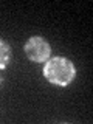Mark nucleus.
Returning a JSON list of instances; mask_svg holds the SVG:
<instances>
[{
	"label": "nucleus",
	"mask_w": 93,
	"mask_h": 124,
	"mask_svg": "<svg viewBox=\"0 0 93 124\" xmlns=\"http://www.w3.org/2000/svg\"><path fill=\"white\" fill-rule=\"evenodd\" d=\"M44 76L51 84L59 85V87H65L75 79L76 68L70 59L57 56V57H51V59L46 61L44 67Z\"/></svg>",
	"instance_id": "1"
},
{
	"label": "nucleus",
	"mask_w": 93,
	"mask_h": 124,
	"mask_svg": "<svg viewBox=\"0 0 93 124\" xmlns=\"http://www.w3.org/2000/svg\"><path fill=\"white\" fill-rule=\"evenodd\" d=\"M25 54L33 62H46L51 54V46L44 37L31 36L25 44Z\"/></svg>",
	"instance_id": "2"
},
{
	"label": "nucleus",
	"mask_w": 93,
	"mask_h": 124,
	"mask_svg": "<svg viewBox=\"0 0 93 124\" xmlns=\"http://www.w3.org/2000/svg\"><path fill=\"white\" fill-rule=\"evenodd\" d=\"M11 59V51H9V45L5 40L0 39V70L6 68Z\"/></svg>",
	"instance_id": "3"
},
{
	"label": "nucleus",
	"mask_w": 93,
	"mask_h": 124,
	"mask_svg": "<svg viewBox=\"0 0 93 124\" xmlns=\"http://www.w3.org/2000/svg\"><path fill=\"white\" fill-rule=\"evenodd\" d=\"M2 84H3V78H2V75H0V87H2Z\"/></svg>",
	"instance_id": "4"
}]
</instances>
